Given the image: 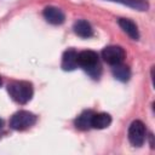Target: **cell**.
Returning a JSON list of instances; mask_svg holds the SVG:
<instances>
[{
    "label": "cell",
    "instance_id": "cell-7",
    "mask_svg": "<svg viewBox=\"0 0 155 155\" xmlns=\"http://www.w3.org/2000/svg\"><path fill=\"white\" fill-rule=\"evenodd\" d=\"M78 67V52L73 48L67 50L62 57V68L64 70H74Z\"/></svg>",
    "mask_w": 155,
    "mask_h": 155
},
{
    "label": "cell",
    "instance_id": "cell-12",
    "mask_svg": "<svg viewBox=\"0 0 155 155\" xmlns=\"http://www.w3.org/2000/svg\"><path fill=\"white\" fill-rule=\"evenodd\" d=\"M113 75H114L117 80L125 82V81H127V80L130 79L131 71H130V69H128L127 65H124V64L119 63V64H115V65H114V68H113Z\"/></svg>",
    "mask_w": 155,
    "mask_h": 155
},
{
    "label": "cell",
    "instance_id": "cell-9",
    "mask_svg": "<svg viewBox=\"0 0 155 155\" xmlns=\"http://www.w3.org/2000/svg\"><path fill=\"white\" fill-rule=\"evenodd\" d=\"M73 29H74V33H75L78 36L84 38V39H87V38L92 36V34H93V29H92L91 24H90L87 21H85V19H79V21H76V22L74 23Z\"/></svg>",
    "mask_w": 155,
    "mask_h": 155
},
{
    "label": "cell",
    "instance_id": "cell-13",
    "mask_svg": "<svg viewBox=\"0 0 155 155\" xmlns=\"http://www.w3.org/2000/svg\"><path fill=\"white\" fill-rule=\"evenodd\" d=\"M2 125H4V122H2V120L0 119V130H1V127H2Z\"/></svg>",
    "mask_w": 155,
    "mask_h": 155
},
{
    "label": "cell",
    "instance_id": "cell-2",
    "mask_svg": "<svg viewBox=\"0 0 155 155\" xmlns=\"http://www.w3.org/2000/svg\"><path fill=\"white\" fill-rule=\"evenodd\" d=\"M78 65L82 67L86 71H88L92 76H96L97 70H99L98 65V54L94 51L86 50L78 53Z\"/></svg>",
    "mask_w": 155,
    "mask_h": 155
},
{
    "label": "cell",
    "instance_id": "cell-5",
    "mask_svg": "<svg viewBox=\"0 0 155 155\" xmlns=\"http://www.w3.org/2000/svg\"><path fill=\"white\" fill-rule=\"evenodd\" d=\"M125 56H126V53H125L124 48L121 46H116V45L107 46L102 51V58L104 59V62H107L110 65L122 63V61L125 59Z\"/></svg>",
    "mask_w": 155,
    "mask_h": 155
},
{
    "label": "cell",
    "instance_id": "cell-3",
    "mask_svg": "<svg viewBox=\"0 0 155 155\" xmlns=\"http://www.w3.org/2000/svg\"><path fill=\"white\" fill-rule=\"evenodd\" d=\"M35 121H36V116L33 113L21 110L12 115V117L10 120V126L13 130L22 131V130H25V128L33 126L35 124Z\"/></svg>",
    "mask_w": 155,
    "mask_h": 155
},
{
    "label": "cell",
    "instance_id": "cell-6",
    "mask_svg": "<svg viewBox=\"0 0 155 155\" xmlns=\"http://www.w3.org/2000/svg\"><path fill=\"white\" fill-rule=\"evenodd\" d=\"M44 17L51 24H62L65 19L64 12L61 8L54 6H47L44 10Z\"/></svg>",
    "mask_w": 155,
    "mask_h": 155
},
{
    "label": "cell",
    "instance_id": "cell-11",
    "mask_svg": "<svg viewBox=\"0 0 155 155\" xmlns=\"http://www.w3.org/2000/svg\"><path fill=\"white\" fill-rule=\"evenodd\" d=\"M111 124V116L107 113H98V114H93L92 117V127L97 128V130H102L108 127Z\"/></svg>",
    "mask_w": 155,
    "mask_h": 155
},
{
    "label": "cell",
    "instance_id": "cell-4",
    "mask_svg": "<svg viewBox=\"0 0 155 155\" xmlns=\"http://www.w3.org/2000/svg\"><path fill=\"white\" fill-rule=\"evenodd\" d=\"M145 137H147V131L144 124L139 120L133 121L128 128V139L131 144L134 147H140L143 145Z\"/></svg>",
    "mask_w": 155,
    "mask_h": 155
},
{
    "label": "cell",
    "instance_id": "cell-10",
    "mask_svg": "<svg viewBox=\"0 0 155 155\" xmlns=\"http://www.w3.org/2000/svg\"><path fill=\"white\" fill-rule=\"evenodd\" d=\"M93 111H91V110H85V111H82L79 116H78V119L75 120V126H76V128H79V130H88L90 127H92V117H93Z\"/></svg>",
    "mask_w": 155,
    "mask_h": 155
},
{
    "label": "cell",
    "instance_id": "cell-1",
    "mask_svg": "<svg viewBox=\"0 0 155 155\" xmlns=\"http://www.w3.org/2000/svg\"><path fill=\"white\" fill-rule=\"evenodd\" d=\"M7 91L13 101L19 104L28 103L33 97V86L27 81H15L8 84Z\"/></svg>",
    "mask_w": 155,
    "mask_h": 155
},
{
    "label": "cell",
    "instance_id": "cell-14",
    "mask_svg": "<svg viewBox=\"0 0 155 155\" xmlns=\"http://www.w3.org/2000/svg\"><path fill=\"white\" fill-rule=\"evenodd\" d=\"M0 85H1V79H0Z\"/></svg>",
    "mask_w": 155,
    "mask_h": 155
},
{
    "label": "cell",
    "instance_id": "cell-8",
    "mask_svg": "<svg viewBox=\"0 0 155 155\" xmlns=\"http://www.w3.org/2000/svg\"><path fill=\"white\" fill-rule=\"evenodd\" d=\"M119 25L131 39H133V40L139 39V31H138V28H137V25L133 21H131L128 18H120L119 19Z\"/></svg>",
    "mask_w": 155,
    "mask_h": 155
}]
</instances>
